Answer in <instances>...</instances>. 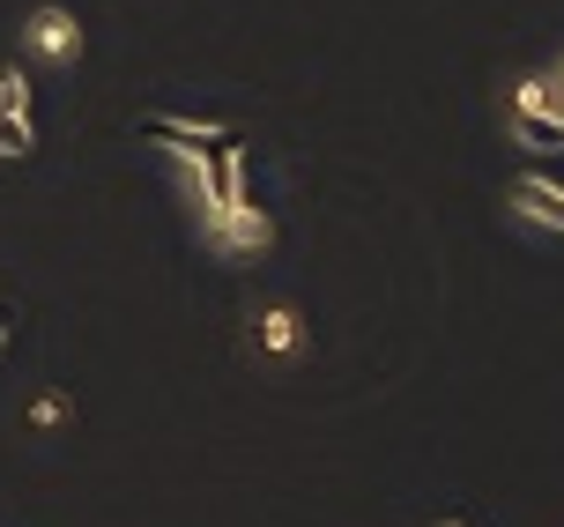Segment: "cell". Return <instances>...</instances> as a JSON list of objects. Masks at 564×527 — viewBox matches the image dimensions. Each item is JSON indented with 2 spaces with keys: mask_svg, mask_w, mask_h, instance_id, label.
Returning a JSON list of instances; mask_svg holds the SVG:
<instances>
[{
  "mask_svg": "<svg viewBox=\"0 0 564 527\" xmlns=\"http://www.w3.org/2000/svg\"><path fill=\"white\" fill-rule=\"evenodd\" d=\"M37 157V83L15 53L0 60V164Z\"/></svg>",
  "mask_w": 564,
  "mask_h": 527,
  "instance_id": "cell-6",
  "label": "cell"
},
{
  "mask_svg": "<svg viewBox=\"0 0 564 527\" xmlns=\"http://www.w3.org/2000/svg\"><path fill=\"white\" fill-rule=\"evenodd\" d=\"M238 327H246V357L268 364V372H290V364H305V357H312V342H319V334H312V312L297 305V298H253Z\"/></svg>",
  "mask_w": 564,
  "mask_h": 527,
  "instance_id": "cell-3",
  "label": "cell"
},
{
  "mask_svg": "<svg viewBox=\"0 0 564 527\" xmlns=\"http://www.w3.org/2000/svg\"><path fill=\"white\" fill-rule=\"evenodd\" d=\"M498 216L512 230H528V238H564V179L542 164H520L498 186Z\"/></svg>",
  "mask_w": 564,
  "mask_h": 527,
  "instance_id": "cell-5",
  "label": "cell"
},
{
  "mask_svg": "<svg viewBox=\"0 0 564 527\" xmlns=\"http://www.w3.org/2000/svg\"><path fill=\"white\" fill-rule=\"evenodd\" d=\"M8 342H15V305L0 298V357H8Z\"/></svg>",
  "mask_w": 564,
  "mask_h": 527,
  "instance_id": "cell-8",
  "label": "cell"
},
{
  "mask_svg": "<svg viewBox=\"0 0 564 527\" xmlns=\"http://www.w3.org/2000/svg\"><path fill=\"white\" fill-rule=\"evenodd\" d=\"M83 53H89V30H83V15H75L67 0L23 8V23H15V60H23V67L67 75V67H83Z\"/></svg>",
  "mask_w": 564,
  "mask_h": 527,
  "instance_id": "cell-4",
  "label": "cell"
},
{
  "mask_svg": "<svg viewBox=\"0 0 564 527\" xmlns=\"http://www.w3.org/2000/svg\"><path fill=\"white\" fill-rule=\"evenodd\" d=\"M498 135L520 149V157H564V105L550 89V67H512L498 83Z\"/></svg>",
  "mask_w": 564,
  "mask_h": 527,
  "instance_id": "cell-2",
  "label": "cell"
},
{
  "mask_svg": "<svg viewBox=\"0 0 564 527\" xmlns=\"http://www.w3.org/2000/svg\"><path fill=\"white\" fill-rule=\"evenodd\" d=\"M542 67H550V89H557V105H564V45H557L550 60H542Z\"/></svg>",
  "mask_w": 564,
  "mask_h": 527,
  "instance_id": "cell-9",
  "label": "cell"
},
{
  "mask_svg": "<svg viewBox=\"0 0 564 527\" xmlns=\"http://www.w3.org/2000/svg\"><path fill=\"white\" fill-rule=\"evenodd\" d=\"M423 527H482L476 513H438V520H423Z\"/></svg>",
  "mask_w": 564,
  "mask_h": 527,
  "instance_id": "cell-10",
  "label": "cell"
},
{
  "mask_svg": "<svg viewBox=\"0 0 564 527\" xmlns=\"http://www.w3.org/2000/svg\"><path fill=\"white\" fill-rule=\"evenodd\" d=\"M75 417H83V401H75L67 387H37V394L23 401V431H37V439H53V431H67Z\"/></svg>",
  "mask_w": 564,
  "mask_h": 527,
  "instance_id": "cell-7",
  "label": "cell"
},
{
  "mask_svg": "<svg viewBox=\"0 0 564 527\" xmlns=\"http://www.w3.org/2000/svg\"><path fill=\"white\" fill-rule=\"evenodd\" d=\"M149 141L164 157L171 186L194 208V230L216 260H268L282 238L275 208L253 194V149L224 119H149Z\"/></svg>",
  "mask_w": 564,
  "mask_h": 527,
  "instance_id": "cell-1",
  "label": "cell"
}]
</instances>
